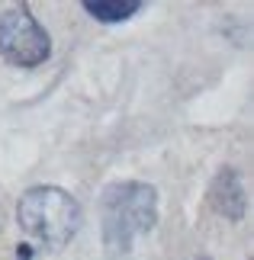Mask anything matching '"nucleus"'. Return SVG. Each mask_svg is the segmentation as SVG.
I'll use <instances>...</instances> for the list:
<instances>
[{"label":"nucleus","mask_w":254,"mask_h":260,"mask_svg":"<svg viewBox=\"0 0 254 260\" xmlns=\"http://www.w3.org/2000/svg\"><path fill=\"white\" fill-rule=\"evenodd\" d=\"M158 225V189L142 180L109 183L100 196V232L113 254H129Z\"/></svg>","instance_id":"1"},{"label":"nucleus","mask_w":254,"mask_h":260,"mask_svg":"<svg viewBox=\"0 0 254 260\" xmlns=\"http://www.w3.org/2000/svg\"><path fill=\"white\" fill-rule=\"evenodd\" d=\"M19 228L45 251H62L84 225V209L62 186H29L16 203Z\"/></svg>","instance_id":"2"},{"label":"nucleus","mask_w":254,"mask_h":260,"mask_svg":"<svg viewBox=\"0 0 254 260\" xmlns=\"http://www.w3.org/2000/svg\"><path fill=\"white\" fill-rule=\"evenodd\" d=\"M0 58L13 68H39L52 58V36L23 4L0 13Z\"/></svg>","instance_id":"3"},{"label":"nucleus","mask_w":254,"mask_h":260,"mask_svg":"<svg viewBox=\"0 0 254 260\" xmlns=\"http://www.w3.org/2000/svg\"><path fill=\"white\" fill-rule=\"evenodd\" d=\"M209 206L216 209L222 218L229 222H241L248 212V193H245V180L235 167H219V174L209 183Z\"/></svg>","instance_id":"4"},{"label":"nucleus","mask_w":254,"mask_h":260,"mask_svg":"<svg viewBox=\"0 0 254 260\" xmlns=\"http://www.w3.org/2000/svg\"><path fill=\"white\" fill-rule=\"evenodd\" d=\"M80 7L100 23H126V19L138 16L145 4L142 0H84Z\"/></svg>","instance_id":"5"},{"label":"nucleus","mask_w":254,"mask_h":260,"mask_svg":"<svg viewBox=\"0 0 254 260\" xmlns=\"http://www.w3.org/2000/svg\"><path fill=\"white\" fill-rule=\"evenodd\" d=\"M16 260H33V251H29V244H19V251H16Z\"/></svg>","instance_id":"6"}]
</instances>
